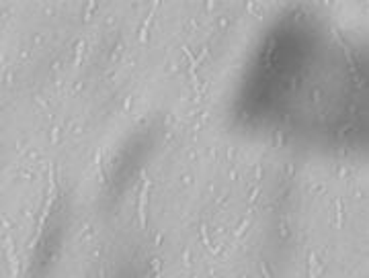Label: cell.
Instances as JSON below:
<instances>
[{
  "mask_svg": "<svg viewBox=\"0 0 369 278\" xmlns=\"http://www.w3.org/2000/svg\"><path fill=\"white\" fill-rule=\"evenodd\" d=\"M164 123H166V125H170V123H172V117H170V114H166V117H164Z\"/></svg>",
  "mask_w": 369,
  "mask_h": 278,
  "instance_id": "cell-26",
  "label": "cell"
},
{
  "mask_svg": "<svg viewBox=\"0 0 369 278\" xmlns=\"http://www.w3.org/2000/svg\"><path fill=\"white\" fill-rule=\"evenodd\" d=\"M246 6H248V10H250V12H254V14H257L259 18H263V12H261V10L257 8V4H254V2H248Z\"/></svg>",
  "mask_w": 369,
  "mask_h": 278,
  "instance_id": "cell-5",
  "label": "cell"
},
{
  "mask_svg": "<svg viewBox=\"0 0 369 278\" xmlns=\"http://www.w3.org/2000/svg\"><path fill=\"white\" fill-rule=\"evenodd\" d=\"M338 176L340 178H347V168H338Z\"/></svg>",
  "mask_w": 369,
  "mask_h": 278,
  "instance_id": "cell-16",
  "label": "cell"
},
{
  "mask_svg": "<svg viewBox=\"0 0 369 278\" xmlns=\"http://www.w3.org/2000/svg\"><path fill=\"white\" fill-rule=\"evenodd\" d=\"M279 235H281L283 239L289 235V231H287V225H285V223H281V225H279Z\"/></svg>",
  "mask_w": 369,
  "mask_h": 278,
  "instance_id": "cell-9",
  "label": "cell"
},
{
  "mask_svg": "<svg viewBox=\"0 0 369 278\" xmlns=\"http://www.w3.org/2000/svg\"><path fill=\"white\" fill-rule=\"evenodd\" d=\"M219 27H222V29L228 27V18H219Z\"/></svg>",
  "mask_w": 369,
  "mask_h": 278,
  "instance_id": "cell-19",
  "label": "cell"
},
{
  "mask_svg": "<svg viewBox=\"0 0 369 278\" xmlns=\"http://www.w3.org/2000/svg\"><path fill=\"white\" fill-rule=\"evenodd\" d=\"M281 145H283V133L277 131L275 133V147H281Z\"/></svg>",
  "mask_w": 369,
  "mask_h": 278,
  "instance_id": "cell-6",
  "label": "cell"
},
{
  "mask_svg": "<svg viewBox=\"0 0 369 278\" xmlns=\"http://www.w3.org/2000/svg\"><path fill=\"white\" fill-rule=\"evenodd\" d=\"M248 223H250L248 219H244V221H242V225H240V227H238V229L234 231V237H240V235L244 233V231H246V227H248Z\"/></svg>",
  "mask_w": 369,
  "mask_h": 278,
  "instance_id": "cell-3",
  "label": "cell"
},
{
  "mask_svg": "<svg viewBox=\"0 0 369 278\" xmlns=\"http://www.w3.org/2000/svg\"><path fill=\"white\" fill-rule=\"evenodd\" d=\"M312 98H314L316 102L320 100V90H314V92H312Z\"/></svg>",
  "mask_w": 369,
  "mask_h": 278,
  "instance_id": "cell-17",
  "label": "cell"
},
{
  "mask_svg": "<svg viewBox=\"0 0 369 278\" xmlns=\"http://www.w3.org/2000/svg\"><path fill=\"white\" fill-rule=\"evenodd\" d=\"M119 53H121V43H119V45H117V47H115V49H113V53H111V59H113V61H115V59H117V55H119Z\"/></svg>",
  "mask_w": 369,
  "mask_h": 278,
  "instance_id": "cell-11",
  "label": "cell"
},
{
  "mask_svg": "<svg viewBox=\"0 0 369 278\" xmlns=\"http://www.w3.org/2000/svg\"><path fill=\"white\" fill-rule=\"evenodd\" d=\"M150 268H152L154 272H160V268H162V262H160L158 258H154V260H150Z\"/></svg>",
  "mask_w": 369,
  "mask_h": 278,
  "instance_id": "cell-4",
  "label": "cell"
},
{
  "mask_svg": "<svg viewBox=\"0 0 369 278\" xmlns=\"http://www.w3.org/2000/svg\"><path fill=\"white\" fill-rule=\"evenodd\" d=\"M162 237H164L162 233H158V235H156V245H160V243H162Z\"/></svg>",
  "mask_w": 369,
  "mask_h": 278,
  "instance_id": "cell-23",
  "label": "cell"
},
{
  "mask_svg": "<svg viewBox=\"0 0 369 278\" xmlns=\"http://www.w3.org/2000/svg\"><path fill=\"white\" fill-rule=\"evenodd\" d=\"M148 186H150V182H146V188H144V192H142V204H140V225L142 227H146V198H148Z\"/></svg>",
  "mask_w": 369,
  "mask_h": 278,
  "instance_id": "cell-1",
  "label": "cell"
},
{
  "mask_svg": "<svg viewBox=\"0 0 369 278\" xmlns=\"http://www.w3.org/2000/svg\"><path fill=\"white\" fill-rule=\"evenodd\" d=\"M351 127H353V125H351V123H347V125H342V127H340V129H338V135H340V137H342V135H344V133H347V131H349V129H351Z\"/></svg>",
  "mask_w": 369,
  "mask_h": 278,
  "instance_id": "cell-14",
  "label": "cell"
},
{
  "mask_svg": "<svg viewBox=\"0 0 369 278\" xmlns=\"http://www.w3.org/2000/svg\"><path fill=\"white\" fill-rule=\"evenodd\" d=\"M234 157V147H228V159Z\"/></svg>",
  "mask_w": 369,
  "mask_h": 278,
  "instance_id": "cell-22",
  "label": "cell"
},
{
  "mask_svg": "<svg viewBox=\"0 0 369 278\" xmlns=\"http://www.w3.org/2000/svg\"><path fill=\"white\" fill-rule=\"evenodd\" d=\"M131 100H133V96L129 94V96L125 98V102H123V110H129V108H131Z\"/></svg>",
  "mask_w": 369,
  "mask_h": 278,
  "instance_id": "cell-13",
  "label": "cell"
},
{
  "mask_svg": "<svg viewBox=\"0 0 369 278\" xmlns=\"http://www.w3.org/2000/svg\"><path fill=\"white\" fill-rule=\"evenodd\" d=\"M21 174H23V176H25V178H33V174H31V172H29V170H23V172H21Z\"/></svg>",
  "mask_w": 369,
  "mask_h": 278,
  "instance_id": "cell-24",
  "label": "cell"
},
{
  "mask_svg": "<svg viewBox=\"0 0 369 278\" xmlns=\"http://www.w3.org/2000/svg\"><path fill=\"white\" fill-rule=\"evenodd\" d=\"M259 194H261V188H254V190H252V194H250V198H248V202L254 204V200L259 198Z\"/></svg>",
  "mask_w": 369,
  "mask_h": 278,
  "instance_id": "cell-8",
  "label": "cell"
},
{
  "mask_svg": "<svg viewBox=\"0 0 369 278\" xmlns=\"http://www.w3.org/2000/svg\"><path fill=\"white\" fill-rule=\"evenodd\" d=\"M312 192H324V186L318 184V186H312Z\"/></svg>",
  "mask_w": 369,
  "mask_h": 278,
  "instance_id": "cell-15",
  "label": "cell"
},
{
  "mask_svg": "<svg viewBox=\"0 0 369 278\" xmlns=\"http://www.w3.org/2000/svg\"><path fill=\"white\" fill-rule=\"evenodd\" d=\"M261 268H263V272H265V274H267V276H271V272H269V270H267V264H265V262H261Z\"/></svg>",
  "mask_w": 369,
  "mask_h": 278,
  "instance_id": "cell-21",
  "label": "cell"
},
{
  "mask_svg": "<svg viewBox=\"0 0 369 278\" xmlns=\"http://www.w3.org/2000/svg\"><path fill=\"white\" fill-rule=\"evenodd\" d=\"M37 102H39V104H41V106H47V102H45V100H43V98H41V96H37Z\"/></svg>",
  "mask_w": 369,
  "mask_h": 278,
  "instance_id": "cell-25",
  "label": "cell"
},
{
  "mask_svg": "<svg viewBox=\"0 0 369 278\" xmlns=\"http://www.w3.org/2000/svg\"><path fill=\"white\" fill-rule=\"evenodd\" d=\"M182 184L191 186V184H193V176H191V174H184V176H182Z\"/></svg>",
  "mask_w": 369,
  "mask_h": 278,
  "instance_id": "cell-12",
  "label": "cell"
},
{
  "mask_svg": "<svg viewBox=\"0 0 369 278\" xmlns=\"http://www.w3.org/2000/svg\"><path fill=\"white\" fill-rule=\"evenodd\" d=\"M60 131H62V127H53V131H51V141H53V143L60 141V139H58V137H60Z\"/></svg>",
  "mask_w": 369,
  "mask_h": 278,
  "instance_id": "cell-7",
  "label": "cell"
},
{
  "mask_svg": "<svg viewBox=\"0 0 369 278\" xmlns=\"http://www.w3.org/2000/svg\"><path fill=\"white\" fill-rule=\"evenodd\" d=\"M334 208H336V227H340L342 225V202L336 200L334 202Z\"/></svg>",
  "mask_w": 369,
  "mask_h": 278,
  "instance_id": "cell-2",
  "label": "cell"
},
{
  "mask_svg": "<svg viewBox=\"0 0 369 278\" xmlns=\"http://www.w3.org/2000/svg\"><path fill=\"white\" fill-rule=\"evenodd\" d=\"M254 176H257V178H261V176H263V170H261V166H257V170H254Z\"/></svg>",
  "mask_w": 369,
  "mask_h": 278,
  "instance_id": "cell-20",
  "label": "cell"
},
{
  "mask_svg": "<svg viewBox=\"0 0 369 278\" xmlns=\"http://www.w3.org/2000/svg\"><path fill=\"white\" fill-rule=\"evenodd\" d=\"M182 260H184V264H187V266H191V251H189V249H184Z\"/></svg>",
  "mask_w": 369,
  "mask_h": 278,
  "instance_id": "cell-10",
  "label": "cell"
},
{
  "mask_svg": "<svg viewBox=\"0 0 369 278\" xmlns=\"http://www.w3.org/2000/svg\"><path fill=\"white\" fill-rule=\"evenodd\" d=\"M302 16H304V12H302V10H297V12L293 14V20H299V18H302Z\"/></svg>",
  "mask_w": 369,
  "mask_h": 278,
  "instance_id": "cell-18",
  "label": "cell"
},
{
  "mask_svg": "<svg viewBox=\"0 0 369 278\" xmlns=\"http://www.w3.org/2000/svg\"><path fill=\"white\" fill-rule=\"evenodd\" d=\"M287 176H293V166H291V164L287 166Z\"/></svg>",
  "mask_w": 369,
  "mask_h": 278,
  "instance_id": "cell-27",
  "label": "cell"
}]
</instances>
